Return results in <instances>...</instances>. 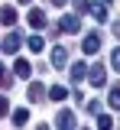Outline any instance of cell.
<instances>
[{"label":"cell","instance_id":"12","mask_svg":"<svg viewBox=\"0 0 120 130\" xmlns=\"http://www.w3.org/2000/svg\"><path fill=\"white\" fill-rule=\"evenodd\" d=\"M26 94H29V101H33V104H36V101H42V98H46V91H42V85H39V81H33Z\"/></svg>","mask_w":120,"mask_h":130},{"label":"cell","instance_id":"24","mask_svg":"<svg viewBox=\"0 0 120 130\" xmlns=\"http://www.w3.org/2000/svg\"><path fill=\"white\" fill-rule=\"evenodd\" d=\"M19 3H33V0H19Z\"/></svg>","mask_w":120,"mask_h":130},{"label":"cell","instance_id":"21","mask_svg":"<svg viewBox=\"0 0 120 130\" xmlns=\"http://www.w3.org/2000/svg\"><path fill=\"white\" fill-rule=\"evenodd\" d=\"M71 3H75V10H85V13L91 10V3H88V0H71Z\"/></svg>","mask_w":120,"mask_h":130},{"label":"cell","instance_id":"25","mask_svg":"<svg viewBox=\"0 0 120 130\" xmlns=\"http://www.w3.org/2000/svg\"><path fill=\"white\" fill-rule=\"evenodd\" d=\"M0 52H3V49H0Z\"/></svg>","mask_w":120,"mask_h":130},{"label":"cell","instance_id":"14","mask_svg":"<svg viewBox=\"0 0 120 130\" xmlns=\"http://www.w3.org/2000/svg\"><path fill=\"white\" fill-rule=\"evenodd\" d=\"M26 120H29V111H26V107H16V114H13V124H16V127H23Z\"/></svg>","mask_w":120,"mask_h":130},{"label":"cell","instance_id":"4","mask_svg":"<svg viewBox=\"0 0 120 130\" xmlns=\"http://www.w3.org/2000/svg\"><path fill=\"white\" fill-rule=\"evenodd\" d=\"M58 26H62L65 32H78V29H81V20H78L75 13H65V16H62V23H58Z\"/></svg>","mask_w":120,"mask_h":130},{"label":"cell","instance_id":"9","mask_svg":"<svg viewBox=\"0 0 120 130\" xmlns=\"http://www.w3.org/2000/svg\"><path fill=\"white\" fill-rule=\"evenodd\" d=\"M49 98H52V101H65V98H68V88H65V85H52Z\"/></svg>","mask_w":120,"mask_h":130},{"label":"cell","instance_id":"17","mask_svg":"<svg viewBox=\"0 0 120 130\" xmlns=\"http://www.w3.org/2000/svg\"><path fill=\"white\" fill-rule=\"evenodd\" d=\"M110 107H120V81L114 85V91H110Z\"/></svg>","mask_w":120,"mask_h":130},{"label":"cell","instance_id":"1","mask_svg":"<svg viewBox=\"0 0 120 130\" xmlns=\"http://www.w3.org/2000/svg\"><path fill=\"white\" fill-rule=\"evenodd\" d=\"M19 46H23V36H19V32H10V36L0 42V49H3L7 55H16V52H19Z\"/></svg>","mask_w":120,"mask_h":130},{"label":"cell","instance_id":"15","mask_svg":"<svg viewBox=\"0 0 120 130\" xmlns=\"http://www.w3.org/2000/svg\"><path fill=\"white\" fill-rule=\"evenodd\" d=\"M10 85H13V75H10V72L0 65V88H10Z\"/></svg>","mask_w":120,"mask_h":130},{"label":"cell","instance_id":"11","mask_svg":"<svg viewBox=\"0 0 120 130\" xmlns=\"http://www.w3.org/2000/svg\"><path fill=\"white\" fill-rule=\"evenodd\" d=\"M29 26H33V29H42V26H46V13H42V10H33V13H29Z\"/></svg>","mask_w":120,"mask_h":130},{"label":"cell","instance_id":"16","mask_svg":"<svg viewBox=\"0 0 120 130\" xmlns=\"http://www.w3.org/2000/svg\"><path fill=\"white\" fill-rule=\"evenodd\" d=\"M26 46L33 49V52H42V36H29V39H26Z\"/></svg>","mask_w":120,"mask_h":130},{"label":"cell","instance_id":"13","mask_svg":"<svg viewBox=\"0 0 120 130\" xmlns=\"http://www.w3.org/2000/svg\"><path fill=\"white\" fill-rule=\"evenodd\" d=\"M85 75H88V68H85V62H75V65H71V81H81V78H85Z\"/></svg>","mask_w":120,"mask_h":130},{"label":"cell","instance_id":"26","mask_svg":"<svg viewBox=\"0 0 120 130\" xmlns=\"http://www.w3.org/2000/svg\"><path fill=\"white\" fill-rule=\"evenodd\" d=\"M107 3H110V0H107Z\"/></svg>","mask_w":120,"mask_h":130},{"label":"cell","instance_id":"5","mask_svg":"<svg viewBox=\"0 0 120 130\" xmlns=\"http://www.w3.org/2000/svg\"><path fill=\"white\" fill-rule=\"evenodd\" d=\"M55 127H78V120H75L71 111H58L55 114Z\"/></svg>","mask_w":120,"mask_h":130},{"label":"cell","instance_id":"8","mask_svg":"<svg viewBox=\"0 0 120 130\" xmlns=\"http://www.w3.org/2000/svg\"><path fill=\"white\" fill-rule=\"evenodd\" d=\"M0 23H3V26H13V23H16V7H3V10H0Z\"/></svg>","mask_w":120,"mask_h":130},{"label":"cell","instance_id":"2","mask_svg":"<svg viewBox=\"0 0 120 130\" xmlns=\"http://www.w3.org/2000/svg\"><path fill=\"white\" fill-rule=\"evenodd\" d=\"M52 68H68V49L65 46H58V49H52Z\"/></svg>","mask_w":120,"mask_h":130},{"label":"cell","instance_id":"10","mask_svg":"<svg viewBox=\"0 0 120 130\" xmlns=\"http://www.w3.org/2000/svg\"><path fill=\"white\" fill-rule=\"evenodd\" d=\"M88 13L94 16V20H97V23H107V7H104V3H94V7H91V10H88Z\"/></svg>","mask_w":120,"mask_h":130},{"label":"cell","instance_id":"19","mask_svg":"<svg viewBox=\"0 0 120 130\" xmlns=\"http://www.w3.org/2000/svg\"><path fill=\"white\" fill-rule=\"evenodd\" d=\"M110 65H114V68H117V72H120V46L114 49V52H110Z\"/></svg>","mask_w":120,"mask_h":130},{"label":"cell","instance_id":"6","mask_svg":"<svg viewBox=\"0 0 120 130\" xmlns=\"http://www.w3.org/2000/svg\"><path fill=\"white\" fill-rule=\"evenodd\" d=\"M88 78H91V85H94V88H101L104 81H107V72H104V65H94V68L88 72Z\"/></svg>","mask_w":120,"mask_h":130},{"label":"cell","instance_id":"7","mask_svg":"<svg viewBox=\"0 0 120 130\" xmlns=\"http://www.w3.org/2000/svg\"><path fill=\"white\" fill-rule=\"evenodd\" d=\"M13 72H16V78H29L33 75V65L26 62V59H16L13 62Z\"/></svg>","mask_w":120,"mask_h":130},{"label":"cell","instance_id":"3","mask_svg":"<svg viewBox=\"0 0 120 130\" xmlns=\"http://www.w3.org/2000/svg\"><path fill=\"white\" fill-rule=\"evenodd\" d=\"M81 49H85V55H94V52L101 49V36H97V32H88L85 42H81Z\"/></svg>","mask_w":120,"mask_h":130},{"label":"cell","instance_id":"23","mask_svg":"<svg viewBox=\"0 0 120 130\" xmlns=\"http://www.w3.org/2000/svg\"><path fill=\"white\" fill-rule=\"evenodd\" d=\"M52 3H55V7H62V3H65V0H52Z\"/></svg>","mask_w":120,"mask_h":130},{"label":"cell","instance_id":"20","mask_svg":"<svg viewBox=\"0 0 120 130\" xmlns=\"http://www.w3.org/2000/svg\"><path fill=\"white\" fill-rule=\"evenodd\" d=\"M97 127L107 130V127H114V117H97Z\"/></svg>","mask_w":120,"mask_h":130},{"label":"cell","instance_id":"22","mask_svg":"<svg viewBox=\"0 0 120 130\" xmlns=\"http://www.w3.org/2000/svg\"><path fill=\"white\" fill-rule=\"evenodd\" d=\"M114 32H117V39H120V23H114Z\"/></svg>","mask_w":120,"mask_h":130},{"label":"cell","instance_id":"18","mask_svg":"<svg viewBox=\"0 0 120 130\" xmlns=\"http://www.w3.org/2000/svg\"><path fill=\"white\" fill-rule=\"evenodd\" d=\"M10 114V101H7V94H0V117H7Z\"/></svg>","mask_w":120,"mask_h":130}]
</instances>
